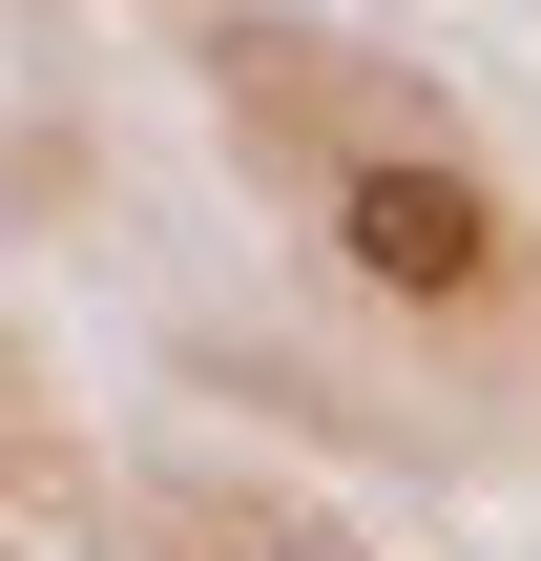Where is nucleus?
Instances as JSON below:
<instances>
[{
    "instance_id": "f257e3e1",
    "label": "nucleus",
    "mask_w": 541,
    "mask_h": 561,
    "mask_svg": "<svg viewBox=\"0 0 541 561\" xmlns=\"http://www.w3.org/2000/svg\"><path fill=\"white\" fill-rule=\"evenodd\" d=\"M334 229H354V271H375V291H480V250H500L459 167H354V208H334Z\"/></svg>"
}]
</instances>
